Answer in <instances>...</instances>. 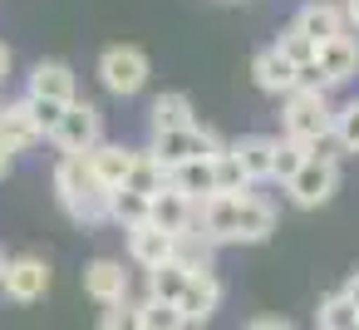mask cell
I'll list each match as a JSON object with an SVG mask.
<instances>
[{
  "label": "cell",
  "mask_w": 359,
  "mask_h": 330,
  "mask_svg": "<svg viewBox=\"0 0 359 330\" xmlns=\"http://www.w3.org/2000/svg\"><path fill=\"white\" fill-rule=\"evenodd\" d=\"M197 227L217 242V246H256L276 232V207L256 192H212L202 202Z\"/></svg>",
  "instance_id": "cell-1"
},
{
  "label": "cell",
  "mask_w": 359,
  "mask_h": 330,
  "mask_svg": "<svg viewBox=\"0 0 359 330\" xmlns=\"http://www.w3.org/2000/svg\"><path fill=\"white\" fill-rule=\"evenodd\" d=\"M55 197H60V207H65L74 222H84V227L109 222L114 192L94 178V168H89L84 153H60V163H55Z\"/></svg>",
  "instance_id": "cell-2"
},
{
  "label": "cell",
  "mask_w": 359,
  "mask_h": 330,
  "mask_svg": "<svg viewBox=\"0 0 359 330\" xmlns=\"http://www.w3.org/2000/svg\"><path fill=\"white\" fill-rule=\"evenodd\" d=\"M334 114H339V109H330V94H305V89H295V94L285 99L280 128H285V138L315 148V143L334 138Z\"/></svg>",
  "instance_id": "cell-3"
},
{
  "label": "cell",
  "mask_w": 359,
  "mask_h": 330,
  "mask_svg": "<svg viewBox=\"0 0 359 330\" xmlns=\"http://www.w3.org/2000/svg\"><path fill=\"white\" fill-rule=\"evenodd\" d=\"M168 168H177V163H192V158H217L226 143L207 128V124H187V128H168V133H153V143H148Z\"/></svg>",
  "instance_id": "cell-4"
},
{
  "label": "cell",
  "mask_w": 359,
  "mask_h": 330,
  "mask_svg": "<svg viewBox=\"0 0 359 330\" xmlns=\"http://www.w3.org/2000/svg\"><path fill=\"white\" fill-rule=\"evenodd\" d=\"M99 79H104L109 94L128 99V94H138V89L148 84V55H143L138 45H109V50L99 55Z\"/></svg>",
  "instance_id": "cell-5"
},
{
  "label": "cell",
  "mask_w": 359,
  "mask_h": 330,
  "mask_svg": "<svg viewBox=\"0 0 359 330\" xmlns=\"http://www.w3.org/2000/svg\"><path fill=\"white\" fill-rule=\"evenodd\" d=\"M50 143H55L60 153H89V148H99V143H104V114H99L89 99H74L69 114L60 119V128L50 133Z\"/></svg>",
  "instance_id": "cell-6"
},
{
  "label": "cell",
  "mask_w": 359,
  "mask_h": 330,
  "mask_svg": "<svg viewBox=\"0 0 359 330\" xmlns=\"http://www.w3.org/2000/svg\"><path fill=\"white\" fill-rule=\"evenodd\" d=\"M334 187H339V163L334 158H305V168L285 183V197L295 207H320L334 197Z\"/></svg>",
  "instance_id": "cell-7"
},
{
  "label": "cell",
  "mask_w": 359,
  "mask_h": 330,
  "mask_svg": "<svg viewBox=\"0 0 359 330\" xmlns=\"http://www.w3.org/2000/svg\"><path fill=\"white\" fill-rule=\"evenodd\" d=\"M251 79H256V89H266V94H276V99H290L295 84H300V65H295L280 45H266V50H256V60H251Z\"/></svg>",
  "instance_id": "cell-8"
},
{
  "label": "cell",
  "mask_w": 359,
  "mask_h": 330,
  "mask_svg": "<svg viewBox=\"0 0 359 330\" xmlns=\"http://www.w3.org/2000/svg\"><path fill=\"white\" fill-rule=\"evenodd\" d=\"M0 291H6L11 301H20V305H30V301H45V291H50V266H45L40 256H11V266H6V281H0Z\"/></svg>",
  "instance_id": "cell-9"
},
{
  "label": "cell",
  "mask_w": 359,
  "mask_h": 330,
  "mask_svg": "<svg viewBox=\"0 0 359 330\" xmlns=\"http://www.w3.org/2000/svg\"><path fill=\"white\" fill-rule=\"evenodd\" d=\"M40 138H50V133H45V124L35 119L30 99H15V104H0V143H6L11 153H25V148H35Z\"/></svg>",
  "instance_id": "cell-10"
},
{
  "label": "cell",
  "mask_w": 359,
  "mask_h": 330,
  "mask_svg": "<svg viewBox=\"0 0 359 330\" xmlns=\"http://www.w3.org/2000/svg\"><path fill=\"white\" fill-rule=\"evenodd\" d=\"M197 217H202V202L197 197H187V192H177L172 183L153 197V227H163V232H172V237H182V232H197Z\"/></svg>",
  "instance_id": "cell-11"
},
{
  "label": "cell",
  "mask_w": 359,
  "mask_h": 330,
  "mask_svg": "<svg viewBox=\"0 0 359 330\" xmlns=\"http://www.w3.org/2000/svg\"><path fill=\"white\" fill-rule=\"evenodd\" d=\"M315 65L325 70V79L339 89V84H349L354 74H359V35L354 30H344V35H334V40H325L320 45V55H315Z\"/></svg>",
  "instance_id": "cell-12"
},
{
  "label": "cell",
  "mask_w": 359,
  "mask_h": 330,
  "mask_svg": "<svg viewBox=\"0 0 359 330\" xmlns=\"http://www.w3.org/2000/svg\"><path fill=\"white\" fill-rule=\"evenodd\" d=\"M128 256H133L143 271H158L163 261H172V256H177V237H172V232H163V227H153V222H143V227H133V232H128Z\"/></svg>",
  "instance_id": "cell-13"
},
{
  "label": "cell",
  "mask_w": 359,
  "mask_h": 330,
  "mask_svg": "<svg viewBox=\"0 0 359 330\" xmlns=\"http://www.w3.org/2000/svg\"><path fill=\"white\" fill-rule=\"evenodd\" d=\"M84 291H89L99 305H118V301H128V271H123V261H114V256L89 261V266H84Z\"/></svg>",
  "instance_id": "cell-14"
},
{
  "label": "cell",
  "mask_w": 359,
  "mask_h": 330,
  "mask_svg": "<svg viewBox=\"0 0 359 330\" xmlns=\"http://www.w3.org/2000/svg\"><path fill=\"white\" fill-rule=\"evenodd\" d=\"M133 153L138 148H123V143H99V148H89L84 158H89V168H94V178L109 187V192H118L123 183H128V173H133Z\"/></svg>",
  "instance_id": "cell-15"
},
{
  "label": "cell",
  "mask_w": 359,
  "mask_h": 330,
  "mask_svg": "<svg viewBox=\"0 0 359 330\" xmlns=\"http://www.w3.org/2000/svg\"><path fill=\"white\" fill-rule=\"evenodd\" d=\"M290 25H300L315 45H325V40H334V35H344V30H349L344 6H330V0H310V6H300V15H295Z\"/></svg>",
  "instance_id": "cell-16"
},
{
  "label": "cell",
  "mask_w": 359,
  "mask_h": 330,
  "mask_svg": "<svg viewBox=\"0 0 359 330\" xmlns=\"http://www.w3.org/2000/svg\"><path fill=\"white\" fill-rule=\"evenodd\" d=\"M30 99H65V104H74L79 94H74V70L69 65H60V60H40L35 70H30V89H25Z\"/></svg>",
  "instance_id": "cell-17"
},
{
  "label": "cell",
  "mask_w": 359,
  "mask_h": 330,
  "mask_svg": "<svg viewBox=\"0 0 359 330\" xmlns=\"http://www.w3.org/2000/svg\"><path fill=\"white\" fill-rule=\"evenodd\" d=\"M182 315L192 320V325H202V320H212L217 315V305H222V281L212 276V271H192V281H187V291H182Z\"/></svg>",
  "instance_id": "cell-18"
},
{
  "label": "cell",
  "mask_w": 359,
  "mask_h": 330,
  "mask_svg": "<svg viewBox=\"0 0 359 330\" xmlns=\"http://www.w3.org/2000/svg\"><path fill=\"white\" fill-rule=\"evenodd\" d=\"M276 143H280V138H266V133H246V138H236V143H231V148H236V158H241V168L251 173V183L276 178Z\"/></svg>",
  "instance_id": "cell-19"
},
{
  "label": "cell",
  "mask_w": 359,
  "mask_h": 330,
  "mask_svg": "<svg viewBox=\"0 0 359 330\" xmlns=\"http://www.w3.org/2000/svg\"><path fill=\"white\" fill-rule=\"evenodd\" d=\"M172 178V187L177 192H187V197H197V202H207L212 192H217V158H192V163H177V168H168Z\"/></svg>",
  "instance_id": "cell-20"
},
{
  "label": "cell",
  "mask_w": 359,
  "mask_h": 330,
  "mask_svg": "<svg viewBox=\"0 0 359 330\" xmlns=\"http://www.w3.org/2000/svg\"><path fill=\"white\" fill-rule=\"evenodd\" d=\"M168 178H172L168 163H163L153 148H138V153H133V173H128L123 187H133V192H143V197H158V192L168 187Z\"/></svg>",
  "instance_id": "cell-21"
},
{
  "label": "cell",
  "mask_w": 359,
  "mask_h": 330,
  "mask_svg": "<svg viewBox=\"0 0 359 330\" xmlns=\"http://www.w3.org/2000/svg\"><path fill=\"white\" fill-rule=\"evenodd\" d=\"M187 124H197V119H192V99H187V94H158V99L148 104V128H153V133L187 128Z\"/></svg>",
  "instance_id": "cell-22"
},
{
  "label": "cell",
  "mask_w": 359,
  "mask_h": 330,
  "mask_svg": "<svg viewBox=\"0 0 359 330\" xmlns=\"http://www.w3.org/2000/svg\"><path fill=\"white\" fill-rule=\"evenodd\" d=\"M148 217H153V197H143V192H133V187H118V192H114L109 222H118L123 232H133V227H143Z\"/></svg>",
  "instance_id": "cell-23"
},
{
  "label": "cell",
  "mask_w": 359,
  "mask_h": 330,
  "mask_svg": "<svg viewBox=\"0 0 359 330\" xmlns=\"http://www.w3.org/2000/svg\"><path fill=\"white\" fill-rule=\"evenodd\" d=\"M187 281H192V271L172 256V261H163L158 271H148V296H158V301H182Z\"/></svg>",
  "instance_id": "cell-24"
},
{
  "label": "cell",
  "mask_w": 359,
  "mask_h": 330,
  "mask_svg": "<svg viewBox=\"0 0 359 330\" xmlns=\"http://www.w3.org/2000/svg\"><path fill=\"white\" fill-rule=\"evenodd\" d=\"M212 251H217V242H212L202 227L177 237V261H182L187 271H212Z\"/></svg>",
  "instance_id": "cell-25"
},
{
  "label": "cell",
  "mask_w": 359,
  "mask_h": 330,
  "mask_svg": "<svg viewBox=\"0 0 359 330\" xmlns=\"http://www.w3.org/2000/svg\"><path fill=\"white\" fill-rule=\"evenodd\" d=\"M320 330H359V305H354L344 291L325 296V301H320Z\"/></svg>",
  "instance_id": "cell-26"
},
{
  "label": "cell",
  "mask_w": 359,
  "mask_h": 330,
  "mask_svg": "<svg viewBox=\"0 0 359 330\" xmlns=\"http://www.w3.org/2000/svg\"><path fill=\"white\" fill-rule=\"evenodd\" d=\"M256 183H251V173L241 168V158H236V148L226 143L222 153H217V192H251Z\"/></svg>",
  "instance_id": "cell-27"
},
{
  "label": "cell",
  "mask_w": 359,
  "mask_h": 330,
  "mask_svg": "<svg viewBox=\"0 0 359 330\" xmlns=\"http://www.w3.org/2000/svg\"><path fill=\"white\" fill-rule=\"evenodd\" d=\"M143 325L148 330H192V320L182 315V305L177 301H158V296L143 301Z\"/></svg>",
  "instance_id": "cell-28"
},
{
  "label": "cell",
  "mask_w": 359,
  "mask_h": 330,
  "mask_svg": "<svg viewBox=\"0 0 359 330\" xmlns=\"http://www.w3.org/2000/svg\"><path fill=\"white\" fill-rule=\"evenodd\" d=\"M305 158H310V148H305V143H295V138H280V143H276V183L285 187V183H290V178L305 168Z\"/></svg>",
  "instance_id": "cell-29"
},
{
  "label": "cell",
  "mask_w": 359,
  "mask_h": 330,
  "mask_svg": "<svg viewBox=\"0 0 359 330\" xmlns=\"http://www.w3.org/2000/svg\"><path fill=\"white\" fill-rule=\"evenodd\" d=\"M99 330H148V325H143V305H133V301L104 305V315H99Z\"/></svg>",
  "instance_id": "cell-30"
},
{
  "label": "cell",
  "mask_w": 359,
  "mask_h": 330,
  "mask_svg": "<svg viewBox=\"0 0 359 330\" xmlns=\"http://www.w3.org/2000/svg\"><path fill=\"white\" fill-rule=\"evenodd\" d=\"M334 138H339L344 153H359V99L339 104V114H334Z\"/></svg>",
  "instance_id": "cell-31"
},
{
  "label": "cell",
  "mask_w": 359,
  "mask_h": 330,
  "mask_svg": "<svg viewBox=\"0 0 359 330\" xmlns=\"http://www.w3.org/2000/svg\"><path fill=\"white\" fill-rule=\"evenodd\" d=\"M276 45H280V50H285V55H290L295 65H310V60L320 55V45H315V40H310V35H305L300 25H290V30H280V40H276Z\"/></svg>",
  "instance_id": "cell-32"
},
{
  "label": "cell",
  "mask_w": 359,
  "mask_h": 330,
  "mask_svg": "<svg viewBox=\"0 0 359 330\" xmlns=\"http://www.w3.org/2000/svg\"><path fill=\"white\" fill-rule=\"evenodd\" d=\"M25 99H30V94H25ZM30 109H35V119L45 124V133H55V128H60V119L69 114V104H65V99H30Z\"/></svg>",
  "instance_id": "cell-33"
},
{
  "label": "cell",
  "mask_w": 359,
  "mask_h": 330,
  "mask_svg": "<svg viewBox=\"0 0 359 330\" xmlns=\"http://www.w3.org/2000/svg\"><path fill=\"white\" fill-rule=\"evenodd\" d=\"M295 89H305V94H330L334 84H330V79H325V70L310 60V65H300V84H295Z\"/></svg>",
  "instance_id": "cell-34"
},
{
  "label": "cell",
  "mask_w": 359,
  "mask_h": 330,
  "mask_svg": "<svg viewBox=\"0 0 359 330\" xmlns=\"http://www.w3.org/2000/svg\"><path fill=\"white\" fill-rule=\"evenodd\" d=\"M246 330H295L290 320H276V315H261V320H251Z\"/></svg>",
  "instance_id": "cell-35"
},
{
  "label": "cell",
  "mask_w": 359,
  "mask_h": 330,
  "mask_svg": "<svg viewBox=\"0 0 359 330\" xmlns=\"http://www.w3.org/2000/svg\"><path fill=\"white\" fill-rule=\"evenodd\" d=\"M344 6V20H349V30H359V0H339Z\"/></svg>",
  "instance_id": "cell-36"
},
{
  "label": "cell",
  "mask_w": 359,
  "mask_h": 330,
  "mask_svg": "<svg viewBox=\"0 0 359 330\" xmlns=\"http://www.w3.org/2000/svg\"><path fill=\"white\" fill-rule=\"evenodd\" d=\"M344 296H349V301H354V305H359V271H354V276H349V281H344Z\"/></svg>",
  "instance_id": "cell-37"
},
{
  "label": "cell",
  "mask_w": 359,
  "mask_h": 330,
  "mask_svg": "<svg viewBox=\"0 0 359 330\" xmlns=\"http://www.w3.org/2000/svg\"><path fill=\"white\" fill-rule=\"evenodd\" d=\"M11 158H15V153H11L6 143H0V178H6V173H11Z\"/></svg>",
  "instance_id": "cell-38"
},
{
  "label": "cell",
  "mask_w": 359,
  "mask_h": 330,
  "mask_svg": "<svg viewBox=\"0 0 359 330\" xmlns=\"http://www.w3.org/2000/svg\"><path fill=\"white\" fill-rule=\"evenodd\" d=\"M6 70H11V50L0 45V79H6Z\"/></svg>",
  "instance_id": "cell-39"
},
{
  "label": "cell",
  "mask_w": 359,
  "mask_h": 330,
  "mask_svg": "<svg viewBox=\"0 0 359 330\" xmlns=\"http://www.w3.org/2000/svg\"><path fill=\"white\" fill-rule=\"evenodd\" d=\"M6 266H11V261H6V251H0V281H6Z\"/></svg>",
  "instance_id": "cell-40"
}]
</instances>
